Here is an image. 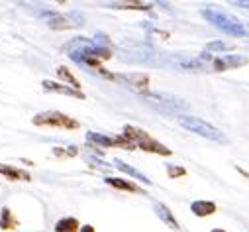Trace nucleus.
Instances as JSON below:
<instances>
[{
  "label": "nucleus",
  "instance_id": "1",
  "mask_svg": "<svg viewBox=\"0 0 249 232\" xmlns=\"http://www.w3.org/2000/svg\"><path fill=\"white\" fill-rule=\"evenodd\" d=\"M63 51L71 57L73 61H77L79 65L90 67L94 71H98L102 67L100 61L110 59V57H112V51L102 41L89 39V38H75V39H71L69 43L63 45Z\"/></svg>",
  "mask_w": 249,
  "mask_h": 232
},
{
  "label": "nucleus",
  "instance_id": "2",
  "mask_svg": "<svg viewBox=\"0 0 249 232\" xmlns=\"http://www.w3.org/2000/svg\"><path fill=\"white\" fill-rule=\"evenodd\" d=\"M124 138H128L136 148H140L143 152H151V154H157V155H171L173 154L167 146H163L161 142L151 138L145 130H142L138 126H132V124L124 126Z\"/></svg>",
  "mask_w": 249,
  "mask_h": 232
},
{
  "label": "nucleus",
  "instance_id": "3",
  "mask_svg": "<svg viewBox=\"0 0 249 232\" xmlns=\"http://www.w3.org/2000/svg\"><path fill=\"white\" fill-rule=\"evenodd\" d=\"M202 16L212 26H216L218 30H222L224 34L237 36V38H245L247 36V30L243 28V24L237 18H233L231 14H226V12H220V10H202Z\"/></svg>",
  "mask_w": 249,
  "mask_h": 232
},
{
  "label": "nucleus",
  "instance_id": "4",
  "mask_svg": "<svg viewBox=\"0 0 249 232\" xmlns=\"http://www.w3.org/2000/svg\"><path fill=\"white\" fill-rule=\"evenodd\" d=\"M177 122L182 128H186L189 132H195V134H198V136H202L206 140H212V142H218V144H224L226 142V136L218 128H214L212 124L196 118V116H178Z\"/></svg>",
  "mask_w": 249,
  "mask_h": 232
},
{
  "label": "nucleus",
  "instance_id": "5",
  "mask_svg": "<svg viewBox=\"0 0 249 232\" xmlns=\"http://www.w3.org/2000/svg\"><path fill=\"white\" fill-rule=\"evenodd\" d=\"M36 126H57V128H67V130H77L81 124L71 118V116L57 112V110H49V112H39L34 116L32 120Z\"/></svg>",
  "mask_w": 249,
  "mask_h": 232
},
{
  "label": "nucleus",
  "instance_id": "6",
  "mask_svg": "<svg viewBox=\"0 0 249 232\" xmlns=\"http://www.w3.org/2000/svg\"><path fill=\"white\" fill-rule=\"evenodd\" d=\"M39 16H43V20L47 22V26L49 28H55V30H69V28L83 26V16L79 12H73V14H57V12H51V10H41Z\"/></svg>",
  "mask_w": 249,
  "mask_h": 232
},
{
  "label": "nucleus",
  "instance_id": "7",
  "mask_svg": "<svg viewBox=\"0 0 249 232\" xmlns=\"http://www.w3.org/2000/svg\"><path fill=\"white\" fill-rule=\"evenodd\" d=\"M247 63V57L243 55H222L216 57V59H210L208 57V71H228V69H237L241 65Z\"/></svg>",
  "mask_w": 249,
  "mask_h": 232
},
{
  "label": "nucleus",
  "instance_id": "8",
  "mask_svg": "<svg viewBox=\"0 0 249 232\" xmlns=\"http://www.w3.org/2000/svg\"><path fill=\"white\" fill-rule=\"evenodd\" d=\"M87 140L89 142H94L98 146H104V148H124V150H134L136 146L124 136H102L98 132H89L87 134Z\"/></svg>",
  "mask_w": 249,
  "mask_h": 232
},
{
  "label": "nucleus",
  "instance_id": "9",
  "mask_svg": "<svg viewBox=\"0 0 249 232\" xmlns=\"http://www.w3.org/2000/svg\"><path fill=\"white\" fill-rule=\"evenodd\" d=\"M45 91L49 93H59V95H67V97H75V98H85V93L73 89V87H67V85H61V83H53V81H43L41 83Z\"/></svg>",
  "mask_w": 249,
  "mask_h": 232
},
{
  "label": "nucleus",
  "instance_id": "10",
  "mask_svg": "<svg viewBox=\"0 0 249 232\" xmlns=\"http://www.w3.org/2000/svg\"><path fill=\"white\" fill-rule=\"evenodd\" d=\"M0 175H4L12 181H30L28 171L18 169V167H10V165H4V163H0Z\"/></svg>",
  "mask_w": 249,
  "mask_h": 232
},
{
  "label": "nucleus",
  "instance_id": "11",
  "mask_svg": "<svg viewBox=\"0 0 249 232\" xmlns=\"http://www.w3.org/2000/svg\"><path fill=\"white\" fill-rule=\"evenodd\" d=\"M114 167L120 169V171H124V173H128L130 177H134V179H138V181H142V183H145V185H151V179H147L142 171H138L136 167H132V165H128V163H124L122 159H114Z\"/></svg>",
  "mask_w": 249,
  "mask_h": 232
},
{
  "label": "nucleus",
  "instance_id": "12",
  "mask_svg": "<svg viewBox=\"0 0 249 232\" xmlns=\"http://www.w3.org/2000/svg\"><path fill=\"white\" fill-rule=\"evenodd\" d=\"M191 211H193L196 216H210V214H214V213L218 211V207H216V203H212V201H195V203L191 205Z\"/></svg>",
  "mask_w": 249,
  "mask_h": 232
},
{
  "label": "nucleus",
  "instance_id": "13",
  "mask_svg": "<svg viewBox=\"0 0 249 232\" xmlns=\"http://www.w3.org/2000/svg\"><path fill=\"white\" fill-rule=\"evenodd\" d=\"M110 187H116V189H122V191H132V193H143V189H140L136 183L132 181H126V179H120V177H106L104 179Z\"/></svg>",
  "mask_w": 249,
  "mask_h": 232
},
{
  "label": "nucleus",
  "instance_id": "14",
  "mask_svg": "<svg viewBox=\"0 0 249 232\" xmlns=\"http://www.w3.org/2000/svg\"><path fill=\"white\" fill-rule=\"evenodd\" d=\"M155 213H157V216H159L165 224H169L173 230H178V222H177V218L173 216V213L169 211V207H167V205L157 203V205H155Z\"/></svg>",
  "mask_w": 249,
  "mask_h": 232
},
{
  "label": "nucleus",
  "instance_id": "15",
  "mask_svg": "<svg viewBox=\"0 0 249 232\" xmlns=\"http://www.w3.org/2000/svg\"><path fill=\"white\" fill-rule=\"evenodd\" d=\"M55 232H79V220L73 218V216L61 218L55 224Z\"/></svg>",
  "mask_w": 249,
  "mask_h": 232
},
{
  "label": "nucleus",
  "instance_id": "16",
  "mask_svg": "<svg viewBox=\"0 0 249 232\" xmlns=\"http://www.w3.org/2000/svg\"><path fill=\"white\" fill-rule=\"evenodd\" d=\"M106 6L118 8V10H149L151 8V4H145V2H112Z\"/></svg>",
  "mask_w": 249,
  "mask_h": 232
},
{
  "label": "nucleus",
  "instance_id": "17",
  "mask_svg": "<svg viewBox=\"0 0 249 232\" xmlns=\"http://www.w3.org/2000/svg\"><path fill=\"white\" fill-rule=\"evenodd\" d=\"M57 75H59L61 79H65V81L69 83V87H73V89L81 91V83L77 81V77H75L67 67H57Z\"/></svg>",
  "mask_w": 249,
  "mask_h": 232
},
{
  "label": "nucleus",
  "instance_id": "18",
  "mask_svg": "<svg viewBox=\"0 0 249 232\" xmlns=\"http://www.w3.org/2000/svg\"><path fill=\"white\" fill-rule=\"evenodd\" d=\"M16 226H18V220L14 218L12 211L10 209H2V216H0V228L8 230V228H16Z\"/></svg>",
  "mask_w": 249,
  "mask_h": 232
},
{
  "label": "nucleus",
  "instance_id": "19",
  "mask_svg": "<svg viewBox=\"0 0 249 232\" xmlns=\"http://www.w3.org/2000/svg\"><path fill=\"white\" fill-rule=\"evenodd\" d=\"M208 51H231L233 49V45H230V43H224V41H214V43H210L208 47H206Z\"/></svg>",
  "mask_w": 249,
  "mask_h": 232
},
{
  "label": "nucleus",
  "instance_id": "20",
  "mask_svg": "<svg viewBox=\"0 0 249 232\" xmlns=\"http://www.w3.org/2000/svg\"><path fill=\"white\" fill-rule=\"evenodd\" d=\"M167 173H169V177H182V175H186V169H184V167L169 165V167H167Z\"/></svg>",
  "mask_w": 249,
  "mask_h": 232
},
{
  "label": "nucleus",
  "instance_id": "21",
  "mask_svg": "<svg viewBox=\"0 0 249 232\" xmlns=\"http://www.w3.org/2000/svg\"><path fill=\"white\" fill-rule=\"evenodd\" d=\"M235 169H237V171L241 173V175H243V177H247V181H249V171H245L243 167H235Z\"/></svg>",
  "mask_w": 249,
  "mask_h": 232
},
{
  "label": "nucleus",
  "instance_id": "22",
  "mask_svg": "<svg viewBox=\"0 0 249 232\" xmlns=\"http://www.w3.org/2000/svg\"><path fill=\"white\" fill-rule=\"evenodd\" d=\"M81 232H94V226L87 224V226H83V228H81Z\"/></svg>",
  "mask_w": 249,
  "mask_h": 232
},
{
  "label": "nucleus",
  "instance_id": "23",
  "mask_svg": "<svg viewBox=\"0 0 249 232\" xmlns=\"http://www.w3.org/2000/svg\"><path fill=\"white\" fill-rule=\"evenodd\" d=\"M237 6H245V8H249V2H237Z\"/></svg>",
  "mask_w": 249,
  "mask_h": 232
},
{
  "label": "nucleus",
  "instance_id": "24",
  "mask_svg": "<svg viewBox=\"0 0 249 232\" xmlns=\"http://www.w3.org/2000/svg\"><path fill=\"white\" fill-rule=\"evenodd\" d=\"M212 232H226V230H222V228H214Z\"/></svg>",
  "mask_w": 249,
  "mask_h": 232
}]
</instances>
